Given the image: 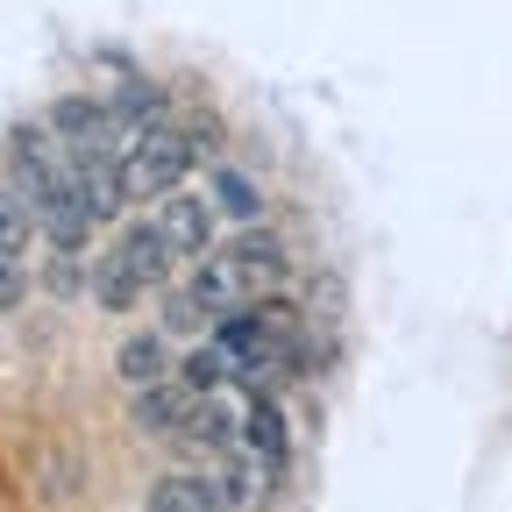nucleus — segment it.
Segmentation results:
<instances>
[{
  "label": "nucleus",
  "mask_w": 512,
  "mask_h": 512,
  "mask_svg": "<svg viewBox=\"0 0 512 512\" xmlns=\"http://www.w3.org/2000/svg\"><path fill=\"white\" fill-rule=\"evenodd\" d=\"M178 264V249L164 235V221H128L121 242L107 256H93V306L100 313H128L136 299H150V285H164Z\"/></svg>",
  "instance_id": "20e7f679"
},
{
  "label": "nucleus",
  "mask_w": 512,
  "mask_h": 512,
  "mask_svg": "<svg viewBox=\"0 0 512 512\" xmlns=\"http://www.w3.org/2000/svg\"><path fill=\"white\" fill-rule=\"evenodd\" d=\"M214 342L235 356V377H299L306 335H299V306L292 299H249L235 313H221Z\"/></svg>",
  "instance_id": "7ed1b4c3"
},
{
  "label": "nucleus",
  "mask_w": 512,
  "mask_h": 512,
  "mask_svg": "<svg viewBox=\"0 0 512 512\" xmlns=\"http://www.w3.org/2000/svg\"><path fill=\"white\" fill-rule=\"evenodd\" d=\"M285 271H292V256H285L278 235H242V242L200 256L192 285L171 292L164 320H171V328H200L207 313H235V306H249V299H264L271 285H285Z\"/></svg>",
  "instance_id": "f257e3e1"
},
{
  "label": "nucleus",
  "mask_w": 512,
  "mask_h": 512,
  "mask_svg": "<svg viewBox=\"0 0 512 512\" xmlns=\"http://www.w3.org/2000/svg\"><path fill=\"white\" fill-rule=\"evenodd\" d=\"M178 441L192 448V456H228V448H235V413L221 406V392L192 406V420L178 427Z\"/></svg>",
  "instance_id": "f8f14e48"
},
{
  "label": "nucleus",
  "mask_w": 512,
  "mask_h": 512,
  "mask_svg": "<svg viewBox=\"0 0 512 512\" xmlns=\"http://www.w3.org/2000/svg\"><path fill=\"white\" fill-rule=\"evenodd\" d=\"M249 498L242 477H214V470H178V477H157L150 491V512H235Z\"/></svg>",
  "instance_id": "0eeeda50"
},
{
  "label": "nucleus",
  "mask_w": 512,
  "mask_h": 512,
  "mask_svg": "<svg viewBox=\"0 0 512 512\" xmlns=\"http://www.w3.org/2000/svg\"><path fill=\"white\" fill-rule=\"evenodd\" d=\"M8 185L29 207V221L57 242V256H79L93 235V214L72 185V164H64V143H50L43 128H8Z\"/></svg>",
  "instance_id": "f03ea898"
},
{
  "label": "nucleus",
  "mask_w": 512,
  "mask_h": 512,
  "mask_svg": "<svg viewBox=\"0 0 512 512\" xmlns=\"http://www.w3.org/2000/svg\"><path fill=\"white\" fill-rule=\"evenodd\" d=\"M50 128H57L64 143H114V107L93 100V93H64L50 107Z\"/></svg>",
  "instance_id": "9d476101"
},
{
  "label": "nucleus",
  "mask_w": 512,
  "mask_h": 512,
  "mask_svg": "<svg viewBox=\"0 0 512 512\" xmlns=\"http://www.w3.org/2000/svg\"><path fill=\"white\" fill-rule=\"evenodd\" d=\"M207 192H214V207H221V214H235V221H256V207H264V200H256V185H249L242 171H214V185H207Z\"/></svg>",
  "instance_id": "2eb2a0df"
},
{
  "label": "nucleus",
  "mask_w": 512,
  "mask_h": 512,
  "mask_svg": "<svg viewBox=\"0 0 512 512\" xmlns=\"http://www.w3.org/2000/svg\"><path fill=\"white\" fill-rule=\"evenodd\" d=\"M157 221H164V235H171V249L178 256H214V228H221V207H214V192H171V200L157 207Z\"/></svg>",
  "instance_id": "6e6552de"
},
{
  "label": "nucleus",
  "mask_w": 512,
  "mask_h": 512,
  "mask_svg": "<svg viewBox=\"0 0 512 512\" xmlns=\"http://www.w3.org/2000/svg\"><path fill=\"white\" fill-rule=\"evenodd\" d=\"M192 157H200V136H185V128H136V136L121 143V185H128V200H171V192L185 185Z\"/></svg>",
  "instance_id": "39448f33"
},
{
  "label": "nucleus",
  "mask_w": 512,
  "mask_h": 512,
  "mask_svg": "<svg viewBox=\"0 0 512 512\" xmlns=\"http://www.w3.org/2000/svg\"><path fill=\"white\" fill-rule=\"evenodd\" d=\"M242 441L256 448V456H264V477L285 470V413H278V399H264V392L249 399V413H242Z\"/></svg>",
  "instance_id": "9b49d317"
},
{
  "label": "nucleus",
  "mask_w": 512,
  "mask_h": 512,
  "mask_svg": "<svg viewBox=\"0 0 512 512\" xmlns=\"http://www.w3.org/2000/svg\"><path fill=\"white\" fill-rule=\"evenodd\" d=\"M192 406H200V392H192L185 377H164V384H143V392H136L128 420H136L143 434H178L192 420Z\"/></svg>",
  "instance_id": "1a4fd4ad"
},
{
  "label": "nucleus",
  "mask_w": 512,
  "mask_h": 512,
  "mask_svg": "<svg viewBox=\"0 0 512 512\" xmlns=\"http://www.w3.org/2000/svg\"><path fill=\"white\" fill-rule=\"evenodd\" d=\"M178 377H185V384H192V392H200V399H214V392H221V384L235 377V356H228V349H221V342L207 335L200 349H192V356L178 363Z\"/></svg>",
  "instance_id": "4468645a"
},
{
  "label": "nucleus",
  "mask_w": 512,
  "mask_h": 512,
  "mask_svg": "<svg viewBox=\"0 0 512 512\" xmlns=\"http://www.w3.org/2000/svg\"><path fill=\"white\" fill-rule=\"evenodd\" d=\"M29 207L15 200V185H0V249H8V256H29Z\"/></svg>",
  "instance_id": "dca6fc26"
},
{
  "label": "nucleus",
  "mask_w": 512,
  "mask_h": 512,
  "mask_svg": "<svg viewBox=\"0 0 512 512\" xmlns=\"http://www.w3.org/2000/svg\"><path fill=\"white\" fill-rule=\"evenodd\" d=\"M64 164H72V185H79V200H86L93 228L121 221L128 185H121V157H114V143H64Z\"/></svg>",
  "instance_id": "423d86ee"
},
{
  "label": "nucleus",
  "mask_w": 512,
  "mask_h": 512,
  "mask_svg": "<svg viewBox=\"0 0 512 512\" xmlns=\"http://www.w3.org/2000/svg\"><path fill=\"white\" fill-rule=\"evenodd\" d=\"M114 370H121L128 392H143V384H164V377H171V349H164V335H128L121 356H114Z\"/></svg>",
  "instance_id": "ddd939ff"
}]
</instances>
